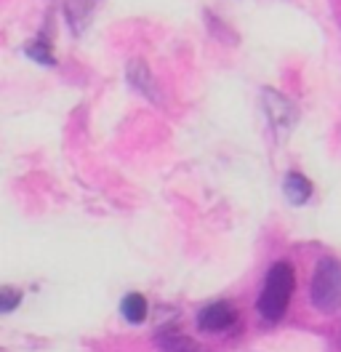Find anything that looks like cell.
I'll list each match as a JSON object with an SVG mask.
<instances>
[{"instance_id":"10","label":"cell","mask_w":341,"mask_h":352,"mask_svg":"<svg viewBox=\"0 0 341 352\" xmlns=\"http://www.w3.org/2000/svg\"><path fill=\"white\" fill-rule=\"evenodd\" d=\"M24 54H27L30 59H35L38 65H45V67L56 65V56H54V51H51V43L43 41V38H38V41H32V43L24 45Z\"/></svg>"},{"instance_id":"11","label":"cell","mask_w":341,"mask_h":352,"mask_svg":"<svg viewBox=\"0 0 341 352\" xmlns=\"http://www.w3.org/2000/svg\"><path fill=\"white\" fill-rule=\"evenodd\" d=\"M16 305H21V291L11 286L0 288V312H11V309H16Z\"/></svg>"},{"instance_id":"2","label":"cell","mask_w":341,"mask_h":352,"mask_svg":"<svg viewBox=\"0 0 341 352\" xmlns=\"http://www.w3.org/2000/svg\"><path fill=\"white\" fill-rule=\"evenodd\" d=\"M312 305L333 315L341 309V262L333 256H322L312 272Z\"/></svg>"},{"instance_id":"9","label":"cell","mask_w":341,"mask_h":352,"mask_svg":"<svg viewBox=\"0 0 341 352\" xmlns=\"http://www.w3.org/2000/svg\"><path fill=\"white\" fill-rule=\"evenodd\" d=\"M123 318H126L128 323H133V326H139V323H144V318H147V299L142 296V294H128L126 299H123Z\"/></svg>"},{"instance_id":"3","label":"cell","mask_w":341,"mask_h":352,"mask_svg":"<svg viewBox=\"0 0 341 352\" xmlns=\"http://www.w3.org/2000/svg\"><path fill=\"white\" fill-rule=\"evenodd\" d=\"M261 104H264V112H267V118H270L275 133L288 136V133L294 131V126L298 123V110L285 94H280L275 88H264Z\"/></svg>"},{"instance_id":"5","label":"cell","mask_w":341,"mask_h":352,"mask_svg":"<svg viewBox=\"0 0 341 352\" xmlns=\"http://www.w3.org/2000/svg\"><path fill=\"white\" fill-rule=\"evenodd\" d=\"M126 80H128V86L133 88V91H139L144 99L160 102V86H157V80H155V75H152V69L147 67L144 59H131V62H128Z\"/></svg>"},{"instance_id":"1","label":"cell","mask_w":341,"mask_h":352,"mask_svg":"<svg viewBox=\"0 0 341 352\" xmlns=\"http://www.w3.org/2000/svg\"><path fill=\"white\" fill-rule=\"evenodd\" d=\"M294 283H296V275H294V267L288 262H277L270 272H267V280L261 288V296H258V312L267 318V320H280L288 309L291 302V294H294Z\"/></svg>"},{"instance_id":"8","label":"cell","mask_w":341,"mask_h":352,"mask_svg":"<svg viewBox=\"0 0 341 352\" xmlns=\"http://www.w3.org/2000/svg\"><path fill=\"white\" fill-rule=\"evenodd\" d=\"M160 350L163 352H208L200 342H195L184 333H166L160 336Z\"/></svg>"},{"instance_id":"4","label":"cell","mask_w":341,"mask_h":352,"mask_svg":"<svg viewBox=\"0 0 341 352\" xmlns=\"http://www.w3.org/2000/svg\"><path fill=\"white\" fill-rule=\"evenodd\" d=\"M237 320V309L232 307V302H213L197 312V326L208 333H221L227 331Z\"/></svg>"},{"instance_id":"7","label":"cell","mask_w":341,"mask_h":352,"mask_svg":"<svg viewBox=\"0 0 341 352\" xmlns=\"http://www.w3.org/2000/svg\"><path fill=\"white\" fill-rule=\"evenodd\" d=\"M283 192L294 206H304L307 200L312 198V182L304 174H298V171H291L283 182Z\"/></svg>"},{"instance_id":"6","label":"cell","mask_w":341,"mask_h":352,"mask_svg":"<svg viewBox=\"0 0 341 352\" xmlns=\"http://www.w3.org/2000/svg\"><path fill=\"white\" fill-rule=\"evenodd\" d=\"M96 3L99 0H64V16L75 35H83V30H88L94 11H96Z\"/></svg>"}]
</instances>
